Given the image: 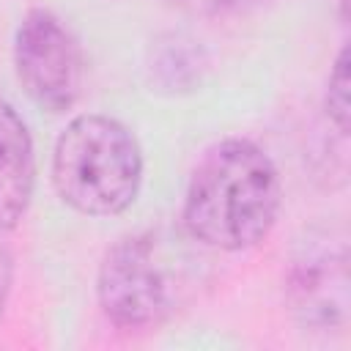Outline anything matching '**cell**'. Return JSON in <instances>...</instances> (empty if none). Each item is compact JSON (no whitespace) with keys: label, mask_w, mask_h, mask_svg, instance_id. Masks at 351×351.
<instances>
[{"label":"cell","mask_w":351,"mask_h":351,"mask_svg":"<svg viewBox=\"0 0 351 351\" xmlns=\"http://www.w3.org/2000/svg\"><path fill=\"white\" fill-rule=\"evenodd\" d=\"M280 173L252 140H222L197 159L184 195V230L203 247L239 252L269 236L280 211Z\"/></svg>","instance_id":"obj_1"},{"label":"cell","mask_w":351,"mask_h":351,"mask_svg":"<svg viewBox=\"0 0 351 351\" xmlns=\"http://www.w3.org/2000/svg\"><path fill=\"white\" fill-rule=\"evenodd\" d=\"M189 241L186 230L181 236L151 228L129 233L107 250L96 296L112 326L123 332L154 329L181 310L200 280L197 252Z\"/></svg>","instance_id":"obj_2"},{"label":"cell","mask_w":351,"mask_h":351,"mask_svg":"<svg viewBox=\"0 0 351 351\" xmlns=\"http://www.w3.org/2000/svg\"><path fill=\"white\" fill-rule=\"evenodd\" d=\"M52 184L60 200L85 217L123 214L143 184L137 137L107 115L71 118L55 140Z\"/></svg>","instance_id":"obj_3"},{"label":"cell","mask_w":351,"mask_h":351,"mask_svg":"<svg viewBox=\"0 0 351 351\" xmlns=\"http://www.w3.org/2000/svg\"><path fill=\"white\" fill-rule=\"evenodd\" d=\"M14 69L30 101L47 112H66L82 93V49L71 27L49 8L22 16L14 36Z\"/></svg>","instance_id":"obj_4"},{"label":"cell","mask_w":351,"mask_h":351,"mask_svg":"<svg viewBox=\"0 0 351 351\" xmlns=\"http://www.w3.org/2000/svg\"><path fill=\"white\" fill-rule=\"evenodd\" d=\"M285 296L310 329H337L348 315V250L332 230H315L291 255Z\"/></svg>","instance_id":"obj_5"},{"label":"cell","mask_w":351,"mask_h":351,"mask_svg":"<svg viewBox=\"0 0 351 351\" xmlns=\"http://www.w3.org/2000/svg\"><path fill=\"white\" fill-rule=\"evenodd\" d=\"M36 184V154L22 115L0 99V230H11L27 214Z\"/></svg>","instance_id":"obj_6"},{"label":"cell","mask_w":351,"mask_h":351,"mask_svg":"<svg viewBox=\"0 0 351 351\" xmlns=\"http://www.w3.org/2000/svg\"><path fill=\"white\" fill-rule=\"evenodd\" d=\"M200 49H195L192 41L176 36H170V41H165L154 58V80L170 90H186L200 80Z\"/></svg>","instance_id":"obj_7"},{"label":"cell","mask_w":351,"mask_h":351,"mask_svg":"<svg viewBox=\"0 0 351 351\" xmlns=\"http://www.w3.org/2000/svg\"><path fill=\"white\" fill-rule=\"evenodd\" d=\"M324 110L335 129L340 134H348V49L343 47L332 63L329 80H326V96H324Z\"/></svg>","instance_id":"obj_8"},{"label":"cell","mask_w":351,"mask_h":351,"mask_svg":"<svg viewBox=\"0 0 351 351\" xmlns=\"http://www.w3.org/2000/svg\"><path fill=\"white\" fill-rule=\"evenodd\" d=\"M195 11L208 14V16H222V14H244L250 8L263 5L266 0H186Z\"/></svg>","instance_id":"obj_9"},{"label":"cell","mask_w":351,"mask_h":351,"mask_svg":"<svg viewBox=\"0 0 351 351\" xmlns=\"http://www.w3.org/2000/svg\"><path fill=\"white\" fill-rule=\"evenodd\" d=\"M3 233L5 230H0V315L5 310V302H8V293H11V282H14V255H11V247L5 244Z\"/></svg>","instance_id":"obj_10"}]
</instances>
